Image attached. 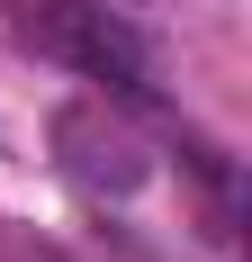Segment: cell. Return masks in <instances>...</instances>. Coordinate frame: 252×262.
I'll list each match as a JSON object with an SVG mask.
<instances>
[{
    "instance_id": "1",
    "label": "cell",
    "mask_w": 252,
    "mask_h": 262,
    "mask_svg": "<svg viewBox=\"0 0 252 262\" xmlns=\"http://www.w3.org/2000/svg\"><path fill=\"white\" fill-rule=\"evenodd\" d=\"M18 36L45 46L54 63H72V73L126 91V100L153 91V46H144V27L126 18V9H108V0H27Z\"/></svg>"
}]
</instances>
